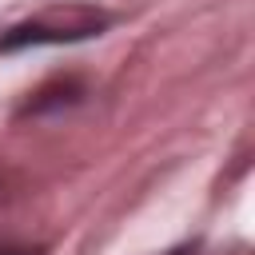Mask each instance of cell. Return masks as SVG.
<instances>
[{
    "instance_id": "2",
    "label": "cell",
    "mask_w": 255,
    "mask_h": 255,
    "mask_svg": "<svg viewBox=\"0 0 255 255\" xmlns=\"http://www.w3.org/2000/svg\"><path fill=\"white\" fill-rule=\"evenodd\" d=\"M80 96H84V84H80V80H56V84L40 88V92L20 108V116H44V112H52V108H68V104H76Z\"/></svg>"
},
{
    "instance_id": "1",
    "label": "cell",
    "mask_w": 255,
    "mask_h": 255,
    "mask_svg": "<svg viewBox=\"0 0 255 255\" xmlns=\"http://www.w3.org/2000/svg\"><path fill=\"white\" fill-rule=\"evenodd\" d=\"M108 24H112V16L100 12V8H88V4L44 12V16H32V20L4 28L0 32V56L24 52V48H44V44H80V40L100 36Z\"/></svg>"
},
{
    "instance_id": "3",
    "label": "cell",
    "mask_w": 255,
    "mask_h": 255,
    "mask_svg": "<svg viewBox=\"0 0 255 255\" xmlns=\"http://www.w3.org/2000/svg\"><path fill=\"white\" fill-rule=\"evenodd\" d=\"M0 255H44V247H28V243H4Z\"/></svg>"
}]
</instances>
